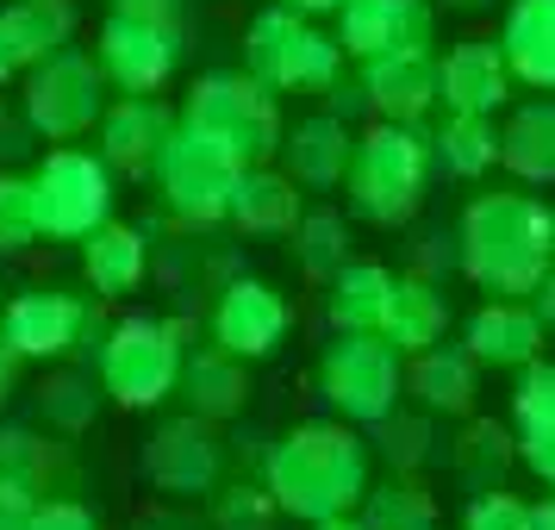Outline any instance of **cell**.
<instances>
[{"label":"cell","mask_w":555,"mask_h":530,"mask_svg":"<svg viewBox=\"0 0 555 530\" xmlns=\"http://www.w3.org/2000/svg\"><path fill=\"white\" fill-rule=\"evenodd\" d=\"M462 275L518 300L555 269V212L537 194H475L455 231Z\"/></svg>","instance_id":"6da1fadb"},{"label":"cell","mask_w":555,"mask_h":530,"mask_svg":"<svg viewBox=\"0 0 555 530\" xmlns=\"http://www.w3.org/2000/svg\"><path fill=\"white\" fill-rule=\"evenodd\" d=\"M269 493L287 518L300 525H331V518H350L356 505L369 500V450L350 425H294L269 450Z\"/></svg>","instance_id":"7a4b0ae2"},{"label":"cell","mask_w":555,"mask_h":530,"mask_svg":"<svg viewBox=\"0 0 555 530\" xmlns=\"http://www.w3.org/2000/svg\"><path fill=\"white\" fill-rule=\"evenodd\" d=\"M430 169H437V156H430L425 131L375 119V131L356 138V163H350V181H344L356 219H369V225H405L425 206Z\"/></svg>","instance_id":"3957f363"},{"label":"cell","mask_w":555,"mask_h":530,"mask_svg":"<svg viewBox=\"0 0 555 530\" xmlns=\"http://www.w3.org/2000/svg\"><path fill=\"white\" fill-rule=\"evenodd\" d=\"M181 126L206 131L212 144H225L244 169L275 163L281 156V113H275V88L256 81L250 69H219L201 76L181 101Z\"/></svg>","instance_id":"277c9868"},{"label":"cell","mask_w":555,"mask_h":530,"mask_svg":"<svg viewBox=\"0 0 555 530\" xmlns=\"http://www.w3.org/2000/svg\"><path fill=\"white\" fill-rule=\"evenodd\" d=\"M244 63L275 94H331V81L344 76V44L312 26V13H294V7L275 0L269 13L250 20Z\"/></svg>","instance_id":"5b68a950"},{"label":"cell","mask_w":555,"mask_h":530,"mask_svg":"<svg viewBox=\"0 0 555 530\" xmlns=\"http://www.w3.org/2000/svg\"><path fill=\"white\" fill-rule=\"evenodd\" d=\"M319 393H325L350 425L393 418V400L405 393L400 344L387 331H337V344L319 356Z\"/></svg>","instance_id":"8992f818"},{"label":"cell","mask_w":555,"mask_h":530,"mask_svg":"<svg viewBox=\"0 0 555 530\" xmlns=\"http://www.w3.org/2000/svg\"><path fill=\"white\" fill-rule=\"evenodd\" d=\"M181 344H188V325H169V319H119V325L101 337V393L119 405H156L176 393L181 380Z\"/></svg>","instance_id":"52a82bcc"},{"label":"cell","mask_w":555,"mask_h":530,"mask_svg":"<svg viewBox=\"0 0 555 530\" xmlns=\"http://www.w3.org/2000/svg\"><path fill=\"white\" fill-rule=\"evenodd\" d=\"M26 119L38 138H51V144H76L81 131L101 126L106 113V69L101 56L76 51V44H63L51 51L44 63H31L26 69Z\"/></svg>","instance_id":"ba28073f"},{"label":"cell","mask_w":555,"mask_h":530,"mask_svg":"<svg viewBox=\"0 0 555 530\" xmlns=\"http://www.w3.org/2000/svg\"><path fill=\"white\" fill-rule=\"evenodd\" d=\"M151 181L176 219H188V225H219V219H231V194L244 181V163L225 144H212L206 131L176 126V138H169V151H163Z\"/></svg>","instance_id":"9c48e42d"},{"label":"cell","mask_w":555,"mask_h":530,"mask_svg":"<svg viewBox=\"0 0 555 530\" xmlns=\"http://www.w3.org/2000/svg\"><path fill=\"white\" fill-rule=\"evenodd\" d=\"M31 188H38V225L56 244H81L88 231L113 219V169H106V156H88L76 144L44 156L31 169Z\"/></svg>","instance_id":"30bf717a"},{"label":"cell","mask_w":555,"mask_h":530,"mask_svg":"<svg viewBox=\"0 0 555 530\" xmlns=\"http://www.w3.org/2000/svg\"><path fill=\"white\" fill-rule=\"evenodd\" d=\"M94 56H101L113 88L156 94L181 63V26L176 20H156V13H106L101 38H94Z\"/></svg>","instance_id":"8fae6325"},{"label":"cell","mask_w":555,"mask_h":530,"mask_svg":"<svg viewBox=\"0 0 555 530\" xmlns=\"http://www.w3.org/2000/svg\"><path fill=\"white\" fill-rule=\"evenodd\" d=\"M225 450H219V430L201 412H181L169 425H156V437L144 443V475L156 493H176V500H201L219 487Z\"/></svg>","instance_id":"7c38bea8"},{"label":"cell","mask_w":555,"mask_h":530,"mask_svg":"<svg viewBox=\"0 0 555 530\" xmlns=\"http://www.w3.org/2000/svg\"><path fill=\"white\" fill-rule=\"evenodd\" d=\"M176 126H181V113H169L156 94H126V101H113L101 113L106 169H113V176H131V181L156 176V163H163V151H169Z\"/></svg>","instance_id":"4fadbf2b"},{"label":"cell","mask_w":555,"mask_h":530,"mask_svg":"<svg viewBox=\"0 0 555 530\" xmlns=\"http://www.w3.org/2000/svg\"><path fill=\"white\" fill-rule=\"evenodd\" d=\"M362 94L375 119L393 126H425V113L443 101V63L430 51H387L362 63Z\"/></svg>","instance_id":"5bb4252c"},{"label":"cell","mask_w":555,"mask_h":530,"mask_svg":"<svg viewBox=\"0 0 555 530\" xmlns=\"http://www.w3.org/2000/svg\"><path fill=\"white\" fill-rule=\"evenodd\" d=\"M281 337H287V300L269 281L237 275L219 294V306H212V344L244 356V362H262V356L281 350Z\"/></svg>","instance_id":"9a60e30c"},{"label":"cell","mask_w":555,"mask_h":530,"mask_svg":"<svg viewBox=\"0 0 555 530\" xmlns=\"http://www.w3.org/2000/svg\"><path fill=\"white\" fill-rule=\"evenodd\" d=\"M337 44L356 63L387 51H430V0H344Z\"/></svg>","instance_id":"2e32d148"},{"label":"cell","mask_w":555,"mask_h":530,"mask_svg":"<svg viewBox=\"0 0 555 530\" xmlns=\"http://www.w3.org/2000/svg\"><path fill=\"white\" fill-rule=\"evenodd\" d=\"M88 331V306L76 294H56V287H31V294H13L7 312H0V337L26 362H51V356H69Z\"/></svg>","instance_id":"e0dca14e"},{"label":"cell","mask_w":555,"mask_h":530,"mask_svg":"<svg viewBox=\"0 0 555 530\" xmlns=\"http://www.w3.org/2000/svg\"><path fill=\"white\" fill-rule=\"evenodd\" d=\"M512 88H518V76H512V63L493 38H462L443 51V106L450 113H487L493 119L512 101Z\"/></svg>","instance_id":"ac0fdd59"},{"label":"cell","mask_w":555,"mask_h":530,"mask_svg":"<svg viewBox=\"0 0 555 530\" xmlns=\"http://www.w3.org/2000/svg\"><path fill=\"white\" fill-rule=\"evenodd\" d=\"M69 31H76L69 0H13V7H0V81L26 76L31 63L63 51Z\"/></svg>","instance_id":"d6986e66"},{"label":"cell","mask_w":555,"mask_h":530,"mask_svg":"<svg viewBox=\"0 0 555 530\" xmlns=\"http://www.w3.org/2000/svg\"><path fill=\"white\" fill-rule=\"evenodd\" d=\"M350 163H356V138L337 113H319V119H300L294 131H281V169L300 188H312V194L344 188Z\"/></svg>","instance_id":"ffe728a7"},{"label":"cell","mask_w":555,"mask_h":530,"mask_svg":"<svg viewBox=\"0 0 555 530\" xmlns=\"http://www.w3.org/2000/svg\"><path fill=\"white\" fill-rule=\"evenodd\" d=\"M500 51L518 88L555 94V0H512L500 26Z\"/></svg>","instance_id":"44dd1931"},{"label":"cell","mask_w":555,"mask_h":530,"mask_svg":"<svg viewBox=\"0 0 555 530\" xmlns=\"http://www.w3.org/2000/svg\"><path fill=\"white\" fill-rule=\"evenodd\" d=\"M543 350V319L530 312V300H493L468 319V356L487 369H525Z\"/></svg>","instance_id":"7402d4cb"},{"label":"cell","mask_w":555,"mask_h":530,"mask_svg":"<svg viewBox=\"0 0 555 530\" xmlns=\"http://www.w3.org/2000/svg\"><path fill=\"white\" fill-rule=\"evenodd\" d=\"M300 219H306L300 181L287 176V169H269V163L244 169L237 194H231V225L250 231V237H281V231H294Z\"/></svg>","instance_id":"603a6c76"},{"label":"cell","mask_w":555,"mask_h":530,"mask_svg":"<svg viewBox=\"0 0 555 530\" xmlns=\"http://www.w3.org/2000/svg\"><path fill=\"white\" fill-rule=\"evenodd\" d=\"M405 393L425 412H437V418H468L475 412V356L443 350V344L418 350L412 369H405Z\"/></svg>","instance_id":"cb8c5ba5"},{"label":"cell","mask_w":555,"mask_h":530,"mask_svg":"<svg viewBox=\"0 0 555 530\" xmlns=\"http://www.w3.org/2000/svg\"><path fill=\"white\" fill-rule=\"evenodd\" d=\"M81 269H88V281H94V294L126 300L131 287L144 281V269H151V244H144V231L106 219L101 231L81 237Z\"/></svg>","instance_id":"d4e9b609"},{"label":"cell","mask_w":555,"mask_h":530,"mask_svg":"<svg viewBox=\"0 0 555 530\" xmlns=\"http://www.w3.org/2000/svg\"><path fill=\"white\" fill-rule=\"evenodd\" d=\"M176 393L188 400V412H201V418H231V412H244V400H250V380H244V356H231V350H201V356H188L181 362V380H176Z\"/></svg>","instance_id":"484cf974"},{"label":"cell","mask_w":555,"mask_h":530,"mask_svg":"<svg viewBox=\"0 0 555 530\" xmlns=\"http://www.w3.org/2000/svg\"><path fill=\"white\" fill-rule=\"evenodd\" d=\"M500 163L518 181H555V94H537L505 113Z\"/></svg>","instance_id":"4316f807"},{"label":"cell","mask_w":555,"mask_h":530,"mask_svg":"<svg viewBox=\"0 0 555 530\" xmlns=\"http://www.w3.org/2000/svg\"><path fill=\"white\" fill-rule=\"evenodd\" d=\"M393 281L380 262H344L337 275L325 281V312L337 331H380L387 319V300H393Z\"/></svg>","instance_id":"83f0119b"},{"label":"cell","mask_w":555,"mask_h":530,"mask_svg":"<svg viewBox=\"0 0 555 530\" xmlns=\"http://www.w3.org/2000/svg\"><path fill=\"white\" fill-rule=\"evenodd\" d=\"M443 325H450V306H443V294H437L425 275L393 281V300H387L380 331L400 344V356H418V350H430V344H443Z\"/></svg>","instance_id":"f1b7e54d"},{"label":"cell","mask_w":555,"mask_h":530,"mask_svg":"<svg viewBox=\"0 0 555 530\" xmlns=\"http://www.w3.org/2000/svg\"><path fill=\"white\" fill-rule=\"evenodd\" d=\"M430 156H437V169L455 181H475L487 176L493 163H500V131L487 113H450L443 126L430 131Z\"/></svg>","instance_id":"f546056e"},{"label":"cell","mask_w":555,"mask_h":530,"mask_svg":"<svg viewBox=\"0 0 555 530\" xmlns=\"http://www.w3.org/2000/svg\"><path fill=\"white\" fill-rule=\"evenodd\" d=\"M512 462H518V443H512L500 425H487V418H480V425H468V437L455 443V475L468 480L475 493H493Z\"/></svg>","instance_id":"4dcf8cb0"},{"label":"cell","mask_w":555,"mask_h":530,"mask_svg":"<svg viewBox=\"0 0 555 530\" xmlns=\"http://www.w3.org/2000/svg\"><path fill=\"white\" fill-rule=\"evenodd\" d=\"M56 475L51 443L26 425H0V487H26V493H44Z\"/></svg>","instance_id":"1f68e13d"},{"label":"cell","mask_w":555,"mask_h":530,"mask_svg":"<svg viewBox=\"0 0 555 530\" xmlns=\"http://www.w3.org/2000/svg\"><path fill=\"white\" fill-rule=\"evenodd\" d=\"M294 250H300V269L312 281H331L344 262H350V231L337 212H306L294 225Z\"/></svg>","instance_id":"d6a6232c"},{"label":"cell","mask_w":555,"mask_h":530,"mask_svg":"<svg viewBox=\"0 0 555 530\" xmlns=\"http://www.w3.org/2000/svg\"><path fill=\"white\" fill-rule=\"evenodd\" d=\"M38 237H44V225H38V188H31V176H0V250L20 256Z\"/></svg>","instance_id":"836d02e7"},{"label":"cell","mask_w":555,"mask_h":530,"mask_svg":"<svg viewBox=\"0 0 555 530\" xmlns=\"http://www.w3.org/2000/svg\"><path fill=\"white\" fill-rule=\"evenodd\" d=\"M362 505H369V518H362L369 530H430V518H437L430 493H418L412 480H400V487H380V493H369Z\"/></svg>","instance_id":"e575fe53"},{"label":"cell","mask_w":555,"mask_h":530,"mask_svg":"<svg viewBox=\"0 0 555 530\" xmlns=\"http://www.w3.org/2000/svg\"><path fill=\"white\" fill-rule=\"evenodd\" d=\"M512 425L555 430V362H525V375L512 387Z\"/></svg>","instance_id":"d590c367"},{"label":"cell","mask_w":555,"mask_h":530,"mask_svg":"<svg viewBox=\"0 0 555 530\" xmlns=\"http://www.w3.org/2000/svg\"><path fill=\"white\" fill-rule=\"evenodd\" d=\"M38 412H44V425H56V430H88V418H94V380L51 375L38 387Z\"/></svg>","instance_id":"8d00e7d4"},{"label":"cell","mask_w":555,"mask_h":530,"mask_svg":"<svg viewBox=\"0 0 555 530\" xmlns=\"http://www.w3.org/2000/svg\"><path fill=\"white\" fill-rule=\"evenodd\" d=\"M275 518H281V505H275V493L262 487H225L219 500H212V530H275Z\"/></svg>","instance_id":"74e56055"},{"label":"cell","mask_w":555,"mask_h":530,"mask_svg":"<svg viewBox=\"0 0 555 530\" xmlns=\"http://www.w3.org/2000/svg\"><path fill=\"white\" fill-rule=\"evenodd\" d=\"M462 530H537V505L512 500L505 487H493V493H475V505H468Z\"/></svg>","instance_id":"f35d334b"},{"label":"cell","mask_w":555,"mask_h":530,"mask_svg":"<svg viewBox=\"0 0 555 530\" xmlns=\"http://www.w3.org/2000/svg\"><path fill=\"white\" fill-rule=\"evenodd\" d=\"M31 530H101V518H94L81 500H38Z\"/></svg>","instance_id":"ab89813d"},{"label":"cell","mask_w":555,"mask_h":530,"mask_svg":"<svg viewBox=\"0 0 555 530\" xmlns=\"http://www.w3.org/2000/svg\"><path fill=\"white\" fill-rule=\"evenodd\" d=\"M518 462L555 487V430H518Z\"/></svg>","instance_id":"60d3db41"},{"label":"cell","mask_w":555,"mask_h":530,"mask_svg":"<svg viewBox=\"0 0 555 530\" xmlns=\"http://www.w3.org/2000/svg\"><path fill=\"white\" fill-rule=\"evenodd\" d=\"M31 512H38V493L0 487V530H31Z\"/></svg>","instance_id":"b9f144b4"},{"label":"cell","mask_w":555,"mask_h":530,"mask_svg":"<svg viewBox=\"0 0 555 530\" xmlns=\"http://www.w3.org/2000/svg\"><path fill=\"white\" fill-rule=\"evenodd\" d=\"M530 312L543 319V331H555V269L537 281V287H530Z\"/></svg>","instance_id":"7bdbcfd3"},{"label":"cell","mask_w":555,"mask_h":530,"mask_svg":"<svg viewBox=\"0 0 555 530\" xmlns=\"http://www.w3.org/2000/svg\"><path fill=\"white\" fill-rule=\"evenodd\" d=\"M26 138H38V131H31V119H20V126H13V119L0 113V156H20V151H26Z\"/></svg>","instance_id":"ee69618b"},{"label":"cell","mask_w":555,"mask_h":530,"mask_svg":"<svg viewBox=\"0 0 555 530\" xmlns=\"http://www.w3.org/2000/svg\"><path fill=\"white\" fill-rule=\"evenodd\" d=\"M113 13H156V20H176L181 0H106Z\"/></svg>","instance_id":"f6af8a7d"},{"label":"cell","mask_w":555,"mask_h":530,"mask_svg":"<svg viewBox=\"0 0 555 530\" xmlns=\"http://www.w3.org/2000/svg\"><path fill=\"white\" fill-rule=\"evenodd\" d=\"M20 362H26V356H20L13 344H7V337H0V400H7L13 387H20Z\"/></svg>","instance_id":"bcb514c9"},{"label":"cell","mask_w":555,"mask_h":530,"mask_svg":"<svg viewBox=\"0 0 555 530\" xmlns=\"http://www.w3.org/2000/svg\"><path fill=\"white\" fill-rule=\"evenodd\" d=\"M138 530H201L194 518H138Z\"/></svg>","instance_id":"7dc6e473"},{"label":"cell","mask_w":555,"mask_h":530,"mask_svg":"<svg viewBox=\"0 0 555 530\" xmlns=\"http://www.w3.org/2000/svg\"><path fill=\"white\" fill-rule=\"evenodd\" d=\"M281 7H294V13H337L344 0H281Z\"/></svg>","instance_id":"c3c4849f"},{"label":"cell","mask_w":555,"mask_h":530,"mask_svg":"<svg viewBox=\"0 0 555 530\" xmlns=\"http://www.w3.org/2000/svg\"><path fill=\"white\" fill-rule=\"evenodd\" d=\"M537 530H555V493L543 505H537Z\"/></svg>","instance_id":"681fc988"},{"label":"cell","mask_w":555,"mask_h":530,"mask_svg":"<svg viewBox=\"0 0 555 530\" xmlns=\"http://www.w3.org/2000/svg\"><path fill=\"white\" fill-rule=\"evenodd\" d=\"M312 530H369V525H350V518H331V525H312Z\"/></svg>","instance_id":"f907efd6"},{"label":"cell","mask_w":555,"mask_h":530,"mask_svg":"<svg viewBox=\"0 0 555 530\" xmlns=\"http://www.w3.org/2000/svg\"><path fill=\"white\" fill-rule=\"evenodd\" d=\"M443 7H487V0H443Z\"/></svg>","instance_id":"816d5d0a"}]
</instances>
